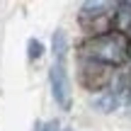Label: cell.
<instances>
[{
  "label": "cell",
  "instance_id": "cell-9",
  "mask_svg": "<svg viewBox=\"0 0 131 131\" xmlns=\"http://www.w3.org/2000/svg\"><path fill=\"white\" fill-rule=\"evenodd\" d=\"M37 131H58V124H56V122H49L44 129H37Z\"/></svg>",
  "mask_w": 131,
  "mask_h": 131
},
{
  "label": "cell",
  "instance_id": "cell-10",
  "mask_svg": "<svg viewBox=\"0 0 131 131\" xmlns=\"http://www.w3.org/2000/svg\"><path fill=\"white\" fill-rule=\"evenodd\" d=\"M129 58H131V44H129Z\"/></svg>",
  "mask_w": 131,
  "mask_h": 131
},
{
  "label": "cell",
  "instance_id": "cell-4",
  "mask_svg": "<svg viewBox=\"0 0 131 131\" xmlns=\"http://www.w3.org/2000/svg\"><path fill=\"white\" fill-rule=\"evenodd\" d=\"M114 73L107 68V63L92 61V58H85L80 63V83L85 85L88 90H102L112 83Z\"/></svg>",
  "mask_w": 131,
  "mask_h": 131
},
{
  "label": "cell",
  "instance_id": "cell-7",
  "mask_svg": "<svg viewBox=\"0 0 131 131\" xmlns=\"http://www.w3.org/2000/svg\"><path fill=\"white\" fill-rule=\"evenodd\" d=\"M53 58L66 61V34L61 29H56V34H53Z\"/></svg>",
  "mask_w": 131,
  "mask_h": 131
},
{
  "label": "cell",
  "instance_id": "cell-6",
  "mask_svg": "<svg viewBox=\"0 0 131 131\" xmlns=\"http://www.w3.org/2000/svg\"><path fill=\"white\" fill-rule=\"evenodd\" d=\"M112 7H114V0H85L80 12H83V19H88V17L100 19V17H104Z\"/></svg>",
  "mask_w": 131,
  "mask_h": 131
},
{
  "label": "cell",
  "instance_id": "cell-3",
  "mask_svg": "<svg viewBox=\"0 0 131 131\" xmlns=\"http://www.w3.org/2000/svg\"><path fill=\"white\" fill-rule=\"evenodd\" d=\"M49 80H51V95H53V100H56V104H58L61 109H70V102H73V90H70V80H68V73H66L63 58H53Z\"/></svg>",
  "mask_w": 131,
  "mask_h": 131
},
{
  "label": "cell",
  "instance_id": "cell-8",
  "mask_svg": "<svg viewBox=\"0 0 131 131\" xmlns=\"http://www.w3.org/2000/svg\"><path fill=\"white\" fill-rule=\"evenodd\" d=\"M41 53H44V44L39 41V39H29V58H41Z\"/></svg>",
  "mask_w": 131,
  "mask_h": 131
},
{
  "label": "cell",
  "instance_id": "cell-1",
  "mask_svg": "<svg viewBox=\"0 0 131 131\" xmlns=\"http://www.w3.org/2000/svg\"><path fill=\"white\" fill-rule=\"evenodd\" d=\"M80 51L85 58H92V61L107 63V66H122L129 58V44L122 32H107L88 39L80 46Z\"/></svg>",
  "mask_w": 131,
  "mask_h": 131
},
{
  "label": "cell",
  "instance_id": "cell-5",
  "mask_svg": "<svg viewBox=\"0 0 131 131\" xmlns=\"http://www.w3.org/2000/svg\"><path fill=\"white\" fill-rule=\"evenodd\" d=\"M112 27L122 32L124 37H131V0H124L114 7L112 15Z\"/></svg>",
  "mask_w": 131,
  "mask_h": 131
},
{
  "label": "cell",
  "instance_id": "cell-2",
  "mask_svg": "<svg viewBox=\"0 0 131 131\" xmlns=\"http://www.w3.org/2000/svg\"><path fill=\"white\" fill-rule=\"evenodd\" d=\"M129 92H131V73L119 70V73H114L112 83H109V92H104L102 97L95 100V107L100 112H114L117 107H122V102L126 100Z\"/></svg>",
  "mask_w": 131,
  "mask_h": 131
}]
</instances>
